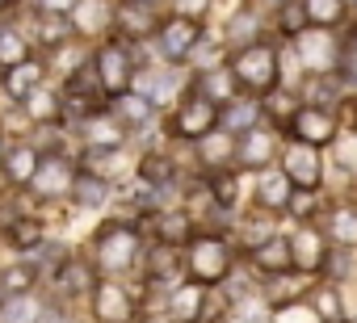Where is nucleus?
Masks as SVG:
<instances>
[{"mask_svg":"<svg viewBox=\"0 0 357 323\" xmlns=\"http://www.w3.org/2000/svg\"><path fill=\"white\" fill-rule=\"evenodd\" d=\"M211 194H215V202H219V206H231V202H236V177H231V173H215Z\"/></svg>","mask_w":357,"mask_h":323,"instance_id":"45","label":"nucleus"},{"mask_svg":"<svg viewBox=\"0 0 357 323\" xmlns=\"http://www.w3.org/2000/svg\"><path fill=\"white\" fill-rule=\"evenodd\" d=\"M172 9H176V17H194V22H202L206 9H211V0H172Z\"/></svg>","mask_w":357,"mask_h":323,"instance_id":"47","label":"nucleus"},{"mask_svg":"<svg viewBox=\"0 0 357 323\" xmlns=\"http://www.w3.org/2000/svg\"><path fill=\"white\" fill-rule=\"evenodd\" d=\"M324 235L336 239V244H357V210H332Z\"/></svg>","mask_w":357,"mask_h":323,"instance_id":"33","label":"nucleus"},{"mask_svg":"<svg viewBox=\"0 0 357 323\" xmlns=\"http://www.w3.org/2000/svg\"><path fill=\"white\" fill-rule=\"evenodd\" d=\"M139 252V235L130 227H105L97 235V260L101 269H126Z\"/></svg>","mask_w":357,"mask_h":323,"instance_id":"5","label":"nucleus"},{"mask_svg":"<svg viewBox=\"0 0 357 323\" xmlns=\"http://www.w3.org/2000/svg\"><path fill=\"white\" fill-rule=\"evenodd\" d=\"M328 88H332V84H324V80H319V84H311V97H315V101H332V93H328Z\"/></svg>","mask_w":357,"mask_h":323,"instance_id":"51","label":"nucleus"},{"mask_svg":"<svg viewBox=\"0 0 357 323\" xmlns=\"http://www.w3.org/2000/svg\"><path fill=\"white\" fill-rule=\"evenodd\" d=\"M139 173H143V181H155V185H168V177H172V164L164 155H147L143 164H139Z\"/></svg>","mask_w":357,"mask_h":323,"instance_id":"43","label":"nucleus"},{"mask_svg":"<svg viewBox=\"0 0 357 323\" xmlns=\"http://www.w3.org/2000/svg\"><path fill=\"white\" fill-rule=\"evenodd\" d=\"M55 285H59L63 298H80V294L97 290V285H93V265H89V260H63V265L55 269Z\"/></svg>","mask_w":357,"mask_h":323,"instance_id":"18","label":"nucleus"},{"mask_svg":"<svg viewBox=\"0 0 357 323\" xmlns=\"http://www.w3.org/2000/svg\"><path fill=\"white\" fill-rule=\"evenodd\" d=\"M202 306H206L202 281H194V285L185 281L181 290H172V298H168V319H172V323H198Z\"/></svg>","mask_w":357,"mask_h":323,"instance_id":"16","label":"nucleus"},{"mask_svg":"<svg viewBox=\"0 0 357 323\" xmlns=\"http://www.w3.org/2000/svg\"><path fill=\"white\" fill-rule=\"evenodd\" d=\"M311 306H315V315L324 319V323H344V310H340V298H336V290H315L311 294Z\"/></svg>","mask_w":357,"mask_h":323,"instance_id":"40","label":"nucleus"},{"mask_svg":"<svg viewBox=\"0 0 357 323\" xmlns=\"http://www.w3.org/2000/svg\"><path fill=\"white\" fill-rule=\"evenodd\" d=\"M290 194H294V185H290L286 173H261V181H257V202H261L265 210H286V206H290Z\"/></svg>","mask_w":357,"mask_h":323,"instance_id":"21","label":"nucleus"},{"mask_svg":"<svg viewBox=\"0 0 357 323\" xmlns=\"http://www.w3.org/2000/svg\"><path fill=\"white\" fill-rule=\"evenodd\" d=\"M336 130H340V122H336V113L324 109V105H303V109H294V118H290V134H294L298 143H311V147H328V143L336 139Z\"/></svg>","mask_w":357,"mask_h":323,"instance_id":"3","label":"nucleus"},{"mask_svg":"<svg viewBox=\"0 0 357 323\" xmlns=\"http://www.w3.org/2000/svg\"><path fill=\"white\" fill-rule=\"evenodd\" d=\"M261 113H265L269 122H286V126H290V118H294V101H290L282 88H269V93H261Z\"/></svg>","mask_w":357,"mask_h":323,"instance_id":"35","label":"nucleus"},{"mask_svg":"<svg viewBox=\"0 0 357 323\" xmlns=\"http://www.w3.org/2000/svg\"><path fill=\"white\" fill-rule=\"evenodd\" d=\"M114 113L126 126H147L155 118V101L147 93H114Z\"/></svg>","mask_w":357,"mask_h":323,"instance_id":"19","label":"nucleus"},{"mask_svg":"<svg viewBox=\"0 0 357 323\" xmlns=\"http://www.w3.org/2000/svg\"><path fill=\"white\" fill-rule=\"evenodd\" d=\"M278 26H282V34L286 38H298L311 22H307V5L303 0H286V5L278 9Z\"/></svg>","mask_w":357,"mask_h":323,"instance_id":"34","label":"nucleus"},{"mask_svg":"<svg viewBox=\"0 0 357 323\" xmlns=\"http://www.w3.org/2000/svg\"><path fill=\"white\" fill-rule=\"evenodd\" d=\"M38 34H43L47 47H59V42H68V38L76 34V26H72V17H63L59 9H47V13L38 17Z\"/></svg>","mask_w":357,"mask_h":323,"instance_id":"29","label":"nucleus"},{"mask_svg":"<svg viewBox=\"0 0 357 323\" xmlns=\"http://www.w3.org/2000/svg\"><path fill=\"white\" fill-rule=\"evenodd\" d=\"M290 256H294V269H303V273L324 269V260H328V235L315 231V227H298L290 235Z\"/></svg>","mask_w":357,"mask_h":323,"instance_id":"9","label":"nucleus"},{"mask_svg":"<svg viewBox=\"0 0 357 323\" xmlns=\"http://www.w3.org/2000/svg\"><path fill=\"white\" fill-rule=\"evenodd\" d=\"M257 17H261V13H240V17L227 26V42H244V38L257 30ZM244 47H248V42H244Z\"/></svg>","mask_w":357,"mask_h":323,"instance_id":"46","label":"nucleus"},{"mask_svg":"<svg viewBox=\"0 0 357 323\" xmlns=\"http://www.w3.org/2000/svg\"><path fill=\"white\" fill-rule=\"evenodd\" d=\"M0 139H5V134H0Z\"/></svg>","mask_w":357,"mask_h":323,"instance_id":"54","label":"nucleus"},{"mask_svg":"<svg viewBox=\"0 0 357 323\" xmlns=\"http://www.w3.org/2000/svg\"><path fill=\"white\" fill-rule=\"evenodd\" d=\"M93 315L101 323H130V294L122 285H97L93 290Z\"/></svg>","mask_w":357,"mask_h":323,"instance_id":"14","label":"nucleus"},{"mask_svg":"<svg viewBox=\"0 0 357 323\" xmlns=\"http://www.w3.org/2000/svg\"><path fill=\"white\" fill-rule=\"evenodd\" d=\"M315 206H319L315 189H294V194H290V214H294V219H303V223H307V219L315 214Z\"/></svg>","mask_w":357,"mask_h":323,"instance_id":"44","label":"nucleus"},{"mask_svg":"<svg viewBox=\"0 0 357 323\" xmlns=\"http://www.w3.org/2000/svg\"><path fill=\"white\" fill-rule=\"evenodd\" d=\"M227 155H236V147H231V143H211V147H206V164H215V168H219Z\"/></svg>","mask_w":357,"mask_h":323,"instance_id":"49","label":"nucleus"},{"mask_svg":"<svg viewBox=\"0 0 357 323\" xmlns=\"http://www.w3.org/2000/svg\"><path fill=\"white\" fill-rule=\"evenodd\" d=\"M72 198H76L80 206H89V210L105 206V198H109V189H105V177H93V173L76 177V181H72Z\"/></svg>","mask_w":357,"mask_h":323,"instance_id":"30","label":"nucleus"},{"mask_svg":"<svg viewBox=\"0 0 357 323\" xmlns=\"http://www.w3.org/2000/svg\"><path fill=\"white\" fill-rule=\"evenodd\" d=\"M185 273L202 285H215L231 273V248L219 239V235H202L190 244V256H185Z\"/></svg>","mask_w":357,"mask_h":323,"instance_id":"2","label":"nucleus"},{"mask_svg":"<svg viewBox=\"0 0 357 323\" xmlns=\"http://www.w3.org/2000/svg\"><path fill=\"white\" fill-rule=\"evenodd\" d=\"M298 47H303V59H307V68H332L336 63V47L324 38V30L315 26H307L303 34H298Z\"/></svg>","mask_w":357,"mask_h":323,"instance_id":"22","label":"nucleus"},{"mask_svg":"<svg viewBox=\"0 0 357 323\" xmlns=\"http://www.w3.org/2000/svg\"><path fill=\"white\" fill-rule=\"evenodd\" d=\"M34 323H63V315H59V310H43Z\"/></svg>","mask_w":357,"mask_h":323,"instance_id":"52","label":"nucleus"},{"mask_svg":"<svg viewBox=\"0 0 357 323\" xmlns=\"http://www.w3.org/2000/svg\"><path fill=\"white\" fill-rule=\"evenodd\" d=\"M97 72H101V84H105L109 97L114 93H126V84H130V55L118 42H109V47L97 51Z\"/></svg>","mask_w":357,"mask_h":323,"instance_id":"10","label":"nucleus"},{"mask_svg":"<svg viewBox=\"0 0 357 323\" xmlns=\"http://www.w3.org/2000/svg\"><path fill=\"white\" fill-rule=\"evenodd\" d=\"M34 285V265H9V269H0V302L5 298H17V294H30Z\"/></svg>","mask_w":357,"mask_h":323,"instance_id":"28","label":"nucleus"},{"mask_svg":"<svg viewBox=\"0 0 357 323\" xmlns=\"http://www.w3.org/2000/svg\"><path fill=\"white\" fill-rule=\"evenodd\" d=\"M273 151H278V143H273V134L269 130H244L240 134V143H236V159L244 168H265L269 159H273Z\"/></svg>","mask_w":357,"mask_h":323,"instance_id":"12","label":"nucleus"},{"mask_svg":"<svg viewBox=\"0 0 357 323\" xmlns=\"http://www.w3.org/2000/svg\"><path fill=\"white\" fill-rule=\"evenodd\" d=\"M5 5H9V0H0V9H5Z\"/></svg>","mask_w":357,"mask_h":323,"instance_id":"53","label":"nucleus"},{"mask_svg":"<svg viewBox=\"0 0 357 323\" xmlns=\"http://www.w3.org/2000/svg\"><path fill=\"white\" fill-rule=\"evenodd\" d=\"M257 113H261V105H257V101H236V105H227V109H223V126H227V130H236V134H244V130H252V126H257Z\"/></svg>","mask_w":357,"mask_h":323,"instance_id":"32","label":"nucleus"},{"mask_svg":"<svg viewBox=\"0 0 357 323\" xmlns=\"http://www.w3.org/2000/svg\"><path fill=\"white\" fill-rule=\"evenodd\" d=\"M72 181H76L72 164H68V159H59V155H51V159H43V164H38V173H34L30 185H34L38 198H55V194H68Z\"/></svg>","mask_w":357,"mask_h":323,"instance_id":"11","label":"nucleus"},{"mask_svg":"<svg viewBox=\"0 0 357 323\" xmlns=\"http://www.w3.org/2000/svg\"><path fill=\"white\" fill-rule=\"evenodd\" d=\"M22 59H30L26 38H22L17 30H0V68H13V63H22Z\"/></svg>","mask_w":357,"mask_h":323,"instance_id":"38","label":"nucleus"},{"mask_svg":"<svg viewBox=\"0 0 357 323\" xmlns=\"http://www.w3.org/2000/svg\"><path fill=\"white\" fill-rule=\"evenodd\" d=\"M190 227H194L190 214L168 210V214L155 219V239H160V244H172V248H181V244H190Z\"/></svg>","mask_w":357,"mask_h":323,"instance_id":"23","label":"nucleus"},{"mask_svg":"<svg viewBox=\"0 0 357 323\" xmlns=\"http://www.w3.org/2000/svg\"><path fill=\"white\" fill-rule=\"evenodd\" d=\"M155 0H118L114 5V26L126 38H147L155 30Z\"/></svg>","mask_w":357,"mask_h":323,"instance_id":"7","label":"nucleus"},{"mask_svg":"<svg viewBox=\"0 0 357 323\" xmlns=\"http://www.w3.org/2000/svg\"><path fill=\"white\" fill-rule=\"evenodd\" d=\"M22 109L30 113L34 126H38V122H55V118H59V97H55V88H43V84H38V88L22 101Z\"/></svg>","mask_w":357,"mask_h":323,"instance_id":"27","label":"nucleus"},{"mask_svg":"<svg viewBox=\"0 0 357 323\" xmlns=\"http://www.w3.org/2000/svg\"><path fill=\"white\" fill-rule=\"evenodd\" d=\"M198 38H202V26L194 17H172V22L160 26V51L168 59H190V51L198 47Z\"/></svg>","mask_w":357,"mask_h":323,"instance_id":"8","label":"nucleus"},{"mask_svg":"<svg viewBox=\"0 0 357 323\" xmlns=\"http://www.w3.org/2000/svg\"><path fill=\"white\" fill-rule=\"evenodd\" d=\"M353 5H357V0H353Z\"/></svg>","mask_w":357,"mask_h":323,"instance_id":"55","label":"nucleus"},{"mask_svg":"<svg viewBox=\"0 0 357 323\" xmlns=\"http://www.w3.org/2000/svg\"><path fill=\"white\" fill-rule=\"evenodd\" d=\"M43 80H47V63L43 59H22V63L5 68V88H9L13 101H26Z\"/></svg>","mask_w":357,"mask_h":323,"instance_id":"13","label":"nucleus"},{"mask_svg":"<svg viewBox=\"0 0 357 323\" xmlns=\"http://www.w3.org/2000/svg\"><path fill=\"white\" fill-rule=\"evenodd\" d=\"M185 269V260L172 252V244H160V252L151 256V281H168V277H176Z\"/></svg>","mask_w":357,"mask_h":323,"instance_id":"36","label":"nucleus"},{"mask_svg":"<svg viewBox=\"0 0 357 323\" xmlns=\"http://www.w3.org/2000/svg\"><path fill=\"white\" fill-rule=\"evenodd\" d=\"M84 134H89L93 147H122L126 122H118V113H114V118H89V122H84Z\"/></svg>","mask_w":357,"mask_h":323,"instance_id":"24","label":"nucleus"},{"mask_svg":"<svg viewBox=\"0 0 357 323\" xmlns=\"http://www.w3.org/2000/svg\"><path fill=\"white\" fill-rule=\"evenodd\" d=\"M38 315H43V306H38L30 294L5 298V306H0V323H34Z\"/></svg>","mask_w":357,"mask_h":323,"instance_id":"31","label":"nucleus"},{"mask_svg":"<svg viewBox=\"0 0 357 323\" xmlns=\"http://www.w3.org/2000/svg\"><path fill=\"white\" fill-rule=\"evenodd\" d=\"M9 239L17 248H38L43 244V223L38 219H13L9 223Z\"/></svg>","mask_w":357,"mask_h":323,"instance_id":"39","label":"nucleus"},{"mask_svg":"<svg viewBox=\"0 0 357 323\" xmlns=\"http://www.w3.org/2000/svg\"><path fill=\"white\" fill-rule=\"evenodd\" d=\"M38 164H43V151L38 147H9L5 155H0V168H5V177L13 181V185H30L34 181V173H38Z\"/></svg>","mask_w":357,"mask_h":323,"instance_id":"15","label":"nucleus"},{"mask_svg":"<svg viewBox=\"0 0 357 323\" xmlns=\"http://www.w3.org/2000/svg\"><path fill=\"white\" fill-rule=\"evenodd\" d=\"M307 5V22L319 30H336L349 13V0H303Z\"/></svg>","mask_w":357,"mask_h":323,"instance_id":"25","label":"nucleus"},{"mask_svg":"<svg viewBox=\"0 0 357 323\" xmlns=\"http://www.w3.org/2000/svg\"><path fill=\"white\" fill-rule=\"evenodd\" d=\"M84 168H89L93 177H109V173L118 168V147H93V143H89V151H84Z\"/></svg>","mask_w":357,"mask_h":323,"instance_id":"37","label":"nucleus"},{"mask_svg":"<svg viewBox=\"0 0 357 323\" xmlns=\"http://www.w3.org/2000/svg\"><path fill=\"white\" fill-rule=\"evenodd\" d=\"M252 260H257V269H265V273H286V269H294L290 239H282V235L261 239V244L252 248Z\"/></svg>","mask_w":357,"mask_h":323,"instance_id":"20","label":"nucleus"},{"mask_svg":"<svg viewBox=\"0 0 357 323\" xmlns=\"http://www.w3.org/2000/svg\"><path fill=\"white\" fill-rule=\"evenodd\" d=\"M231 76H236L240 88H252L257 97L269 93V88H278V51L265 47V42L240 47L236 59H231Z\"/></svg>","mask_w":357,"mask_h":323,"instance_id":"1","label":"nucleus"},{"mask_svg":"<svg viewBox=\"0 0 357 323\" xmlns=\"http://www.w3.org/2000/svg\"><path fill=\"white\" fill-rule=\"evenodd\" d=\"M143 93H147V97H151V101L160 105V101L176 97V76H172V72H151V76H147V88H143Z\"/></svg>","mask_w":357,"mask_h":323,"instance_id":"41","label":"nucleus"},{"mask_svg":"<svg viewBox=\"0 0 357 323\" xmlns=\"http://www.w3.org/2000/svg\"><path fill=\"white\" fill-rule=\"evenodd\" d=\"M248 5H252V13H278L286 0H248Z\"/></svg>","mask_w":357,"mask_h":323,"instance_id":"50","label":"nucleus"},{"mask_svg":"<svg viewBox=\"0 0 357 323\" xmlns=\"http://www.w3.org/2000/svg\"><path fill=\"white\" fill-rule=\"evenodd\" d=\"M282 173L290 177L294 189H315L319 177H324L315 147H311V143H294V147H286V155H282Z\"/></svg>","mask_w":357,"mask_h":323,"instance_id":"6","label":"nucleus"},{"mask_svg":"<svg viewBox=\"0 0 357 323\" xmlns=\"http://www.w3.org/2000/svg\"><path fill=\"white\" fill-rule=\"evenodd\" d=\"M68 93H72L76 101H84V97H89V101H97V97L105 93V84H101V72H97V63H93V68H89V63H80V68H76V72L68 76Z\"/></svg>","mask_w":357,"mask_h":323,"instance_id":"26","label":"nucleus"},{"mask_svg":"<svg viewBox=\"0 0 357 323\" xmlns=\"http://www.w3.org/2000/svg\"><path fill=\"white\" fill-rule=\"evenodd\" d=\"M215 122H219V105L206 93H190L176 109V134L181 139H206L215 134Z\"/></svg>","mask_w":357,"mask_h":323,"instance_id":"4","label":"nucleus"},{"mask_svg":"<svg viewBox=\"0 0 357 323\" xmlns=\"http://www.w3.org/2000/svg\"><path fill=\"white\" fill-rule=\"evenodd\" d=\"M231 72H219V68H211V72H202V88H206V97L211 101H219V97H231Z\"/></svg>","mask_w":357,"mask_h":323,"instance_id":"42","label":"nucleus"},{"mask_svg":"<svg viewBox=\"0 0 357 323\" xmlns=\"http://www.w3.org/2000/svg\"><path fill=\"white\" fill-rule=\"evenodd\" d=\"M72 26H76V34H101V30H109L114 26V5H109V0H76Z\"/></svg>","mask_w":357,"mask_h":323,"instance_id":"17","label":"nucleus"},{"mask_svg":"<svg viewBox=\"0 0 357 323\" xmlns=\"http://www.w3.org/2000/svg\"><path fill=\"white\" fill-rule=\"evenodd\" d=\"M340 63H344V76H349V80H357V34L344 42V51H340Z\"/></svg>","mask_w":357,"mask_h":323,"instance_id":"48","label":"nucleus"}]
</instances>
